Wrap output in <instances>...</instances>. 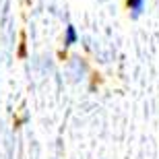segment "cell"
<instances>
[{
  "instance_id": "cell-1",
  "label": "cell",
  "mask_w": 159,
  "mask_h": 159,
  "mask_svg": "<svg viewBox=\"0 0 159 159\" xmlns=\"http://www.w3.org/2000/svg\"><path fill=\"white\" fill-rule=\"evenodd\" d=\"M126 8L130 11L132 19H139L145 11V0H126Z\"/></svg>"
},
{
  "instance_id": "cell-2",
  "label": "cell",
  "mask_w": 159,
  "mask_h": 159,
  "mask_svg": "<svg viewBox=\"0 0 159 159\" xmlns=\"http://www.w3.org/2000/svg\"><path fill=\"white\" fill-rule=\"evenodd\" d=\"M77 29L72 27V25H68L66 27V33H64V48H70L72 43H77Z\"/></svg>"
}]
</instances>
